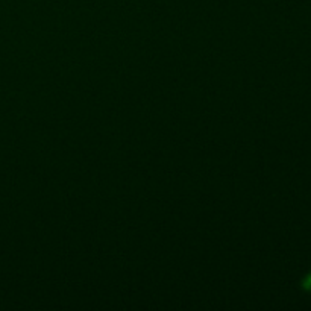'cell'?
I'll return each mask as SVG.
<instances>
[{"instance_id": "obj_1", "label": "cell", "mask_w": 311, "mask_h": 311, "mask_svg": "<svg viewBox=\"0 0 311 311\" xmlns=\"http://www.w3.org/2000/svg\"><path fill=\"white\" fill-rule=\"evenodd\" d=\"M304 289L311 290V275H308V277L305 278V281H304Z\"/></svg>"}]
</instances>
